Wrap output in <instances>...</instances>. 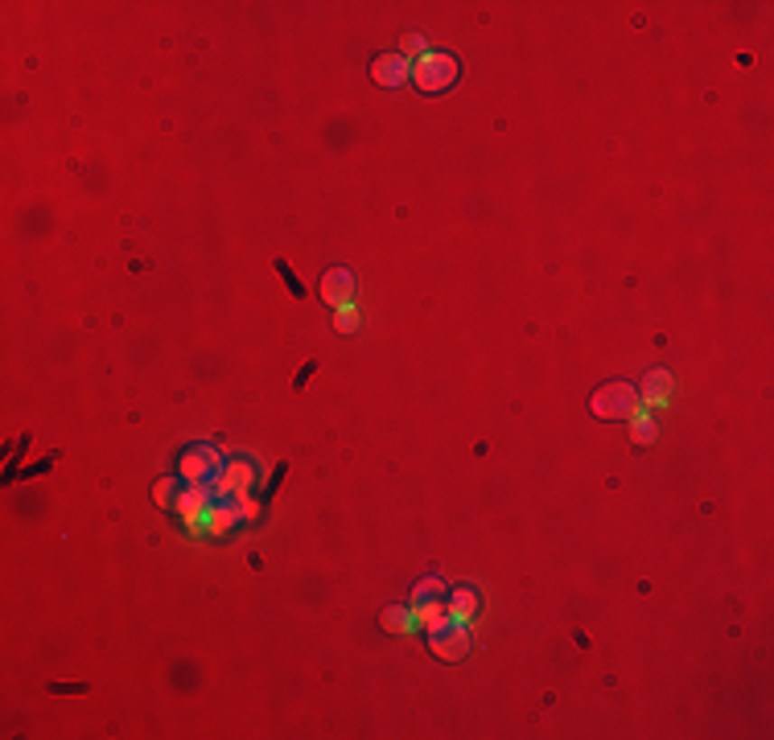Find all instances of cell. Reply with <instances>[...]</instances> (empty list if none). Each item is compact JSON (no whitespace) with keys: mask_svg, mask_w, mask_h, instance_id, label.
<instances>
[{"mask_svg":"<svg viewBox=\"0 0 774 740\" xmlns=\"http://www.w3.org/2000/svg\"><path fill=\"white\" fill-rule=\"evenodd\" d=\"M412 83H416L420 91H429V95L453 87L457 83V58L453 54H433V50H429L424 58H416V62H412Z\"/></svg>","mask_w":774,"mask_h":740,"instance_id":"6da1fadb","label":"cell"},{"mask_svg":"<svg viewBox=\"0 0 774 740\" xmlns=\"http://www.w3.org/2000/svg\"><path fill=\"white\" fill-rule=\"evenodd\" d=\"M429 646L437 658H445V662H457V658H466L470 650V625H462V621L453 617H441L429 625Z\"/></svg>","mask_w":774,"mask_h":740,"instance_id":"7a4b0ae2","label":"cell"},{"mask_svg":"<svg viewBox=\"0 0 774 740\" xmlns=\"http://www.w3.org/2000/svg\"><path fill=\"white\" fill-rule=\"evenodd\" d=\"M445 601H449V588H445V580H437V576H429V580H420L416 588H412V609H416V617L424 621V629H429L433 621L445 617Z\"/></svg>","mask_w":774,"mask_h":740,"instance_id":"3957f363","label":"cell"},{"mask_svg":"<svg viewBox=\"0 0 774 740\" xmlns=\"http://www.w3.org/2000/svg\"><path fill=\"white\" fill-rule=\"evenodd\" d=\"M635 403H639V395L626 383H606L601 391H593V412L601 420H626Z\"/></svg>","mask_w":774,"mask_h":740,"instance_id":"277c9868","label":"cell"},{"mask_svg":"<svg viewBox=\"0 0 774 740\" xmlns=\"http://www.w3.org/2000/svg\"><path fill=\"white\" fill-rule=\"evenodd\" d=\"M219 469H223L219 449H190V453H182V461H178V473L190 481V486H206Z\"/></svg>","mask_w":774,"mask_h":740,"instance_id":"5b68a950","label":"cell"},{"mask_svg":"<svg viewBox=\"0 0 774 740\" xmlns=\"http://www.w3.org/2000/svg\"><path fill=\"white\" fill-rule=\"evenodd\" d=\"M322 301H326V305H334V309L350 305V301H355V272L330 268L326 276H322Z\"/></svg>","mask_w":774,"mask_h":740,"instance_id":"8992f818","label":"cell"},{"mask_svg":"<svg viewBox=\"0 0 774 740\" xmlns=\"http://www.w3.org/2000/svg\"><path fill=\"white\" fill-rule=\"evenodd\" d=\"M371 74H375V83L379 87H400L404 79H412V62L400 54H383V58H375Z\"/></svg>","mask_w":774,"mask_h":740,"instance_id":"52a82bcc","label":"cell"},{"mask_svg":"<svg viewBox=\"0 0 774 740\" xmlns=\"http://www.w3.org/2000/svg\"><path fill=\"white\" fill-rule=\"evenodd\" d=\"M478 605H482V601H478L474 588H453V592H449V601H445V617L470 625V621L478 617Z\"/></svg>","mask_w":774,"mask_h":740,"instance_id":"ba28073f","label":"cell"},{"mask_svg":"<svg viewBox=\"0 0 774 740\" xmlns=\"http://www.w3.org/2000/svg\"><path fill=\"white\" fill-rule=\"evenodd\" d=\"M667 399H672V375H667V370H651L643 379V403L647 407H667Z\"/></svg>","mask_w":774,"mask_h":740,"instance_id":"9c48e42d","label":"cell"},{"mask_svg":"<svg viewBox=\"0 0 774 740\" xmlns=\"http://www.w3.org/2000/svg\"><path fill=\"white\" fill-rule=\"evenodd\" d=\"M186 490H190V481L182 477H161L157 486H153V502H157V506H165V510H178V502L186 498Z\"/></svg>","mask_w":774,"mask_h":740,"instance_id":"30bf717a","label":"cell"},{"mask_svg":"<svg viewBox=\"0 0 774 740\" xmlns=\"http://www.w3.org/2000/svg\"><path fill=\"white\" fill-rule=\"evenodd\" d=\"M626 420H630V436H635V444H655V420H651V407H647V403H635Z\"/></svg>","mask_w":774,"mask_h":740,"instance_id":"8fae6325","label":"cell"},{"mask_svg":"<svg viewBox=\"0 0 774 740\" xmlns=\"http://www.w3.org/2000/svg\"><path fill=\"white\" fill-rule=\"evenodd\" d=\"M359 325H363V313H359L355 301H350V305H342V309H334V329L338 333H355Z\"/></svg>","mask_w":774,"mask_h":740,"instance_id":"7c38bea8","label":"cell"},{"mask_svg":"<svg viewBox=\"0 0 774 740\" xmlns=\"http://www.w3.org/2000/svg\"><path fill=\"white\" fill-rule=\"evenodd\" d=\"M424 54H429V42L420 33H408L400 42V58H408V62H416V58H424Z\"/></svg>","mask_w":774,"mask_h":740,"instance_id":"4fadbf2b","label":"cell"},{"mask_svg":"<svg viewBox=\"0 0 774 740\" xmlns=\"http://www.w3.org/2000/svg\"><path fill=\"white\" fill-rule=\"evenodd\" d=\"M404 621H408V609H383L379 625L387 629V634H400V638H404Z\"/></svg>","mask_w":774,"mask_h":740,"instance_id":"5bb4252c","label":"cell"}]
</instances>
